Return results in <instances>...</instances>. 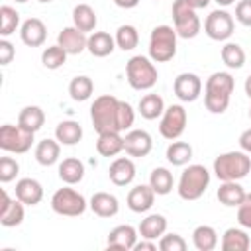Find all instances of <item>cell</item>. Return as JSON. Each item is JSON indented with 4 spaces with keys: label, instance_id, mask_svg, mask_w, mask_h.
Returning <instances> with one entry per match:
<instances>
[{
    "label": "cell",
    "instance_id": "obj_1",
    "mask_svg": "<svg viewBox=\"0 0 251 251\" xmlns=\"http://www.w3.org/2000/svg\"><path fill=\"white\" fill-rule=\"evenodd\" d=\"M90 120L98 133L106 131H126L131 129L135 122V112L129 102L118 100L112 94H102L94 98L90 106Z\"/></svg>",
    "mask_w": 251,
    "mask_h": 251
},
{
    "label": "cell",
    "instance_id": "obj_2",
    "mask_svg": "<svg viewBox=\"0 0 251 251\" xmlns=\"http://www.w3.org/2000/svg\"><path fill=\"white\" fill-rule=\"evenodd\" d=\"M233 88H235V80L229 73H226V71L212 73L206 78V84H204L206 110L212 112V114H224L229 106Z\"/></svg>",
    "mask_w": 251,
    "mask_h": 251
},
{
    "label": "cell",
    "instance_id": "obj_3",
    "mask_svg": "<svg viewBox=\"0 0 251 251\" xmlns=\"http://www.w3.org/2000/svg\"><path fill=\"white\" fill-rule=\"evenodd\" d=\"M214 175L224 180H241L251 173V157L245 151H227L214 159Z\"/></svg>",
    "mask_w": 251,
    "mask_h": 251
},
{
    "label": "cell",
    "instance_id": "obj_4",
    "mask_svg": "<svg viewBox=\"0 0 251 251\" xmlns=\"http://www.w3.org/2000/svg\"><path fill=\"white\" fill-rule=\"evenodd\" d=\"M126 76L133 90H151L159 80L155 61H151V57L145 55H133L127 61Z\"/></svg>",
    "mask_w": 251,
    "mask_h": 251
},
{
    "label": "cell",
    "instance_id": "obj_5",
    "mask_svg": "<svg viewBox=\"0 0 251 251\" xmlns=\"http://www.w3.org/2000/svg\"><path fill=\"white\" fill-rule=\"evenodd\" d=\"M210 186V171L204 167V165H188L180 178H178V186H176V192L182 200H198Z\"/></svg>",
    "mask_w": 251,
    "mask_h": 251
},
{
    "label": "cell",
    "instance_id": "obj_6",
    "mask_svg": "<svg viewBox=\"0 0 251 251\" xmlns=\"http://www.w3.org/2000/svg\"><path fill=\"white\" fill-rule=\"evenodd\" d=\"M176 31L171 25H157L149 35V57L155 63H167L176 55Z\"/></svg>",
    "mask_w": 251,
    "mask_h": 251
},
{
    "label": "cell",
    "instance_id": "obj_7",
    "mask_svg": "<svg viewBox=\"0 0 251 251\" xmlns=\"http://www.w3.org/2000/svg\"><path fill=\"white\" fill-rule=\"evenodd\" d=\"M51 208L59 216L76 218V216H82L86 212L88 202H86V198L78 190H75V188H71V184H67V186H63V188L53 192Z\"/></svg>",
    "mask_w": 251,
    "mask_h": 251
},
{
    "label": "cell",
    "instance_id": "obj_8",
    "mask_svg": "<svg viewBox=\"0 0 251 251\" xmlns=\"http://www.w3.org/2000/svg\"><path fill=\"white\" fill-rule=\"evenodd\" d=\"M171 14H173L175 31L178 37L192 39L200 33V18L196 16V10L188 6L186 0H175Z\"/></svg>",
    "mask_w": 251,
    "mask_h": 251
},
{
    "label": "cell",
    "instance_id": "obj_9",
    "mask_svg": "<svg viewBox=\"0 0 251 251\" xmlns=\"http://www.w3.org/2000/svg\"><path fill=\"white\" fill-rule=\"evenodd\" d=\"M33 131L24 129L22 126H12V124H4L0 127V149L6 153H27L33 145Z\"/></svg>",
    "mask_w": 251,
    "mask_h": 251
},
{
    "label": "cell",
    "instance_id": "obj_10",
    "mask_svg": "<svg viewBox=\"0 0 251 251\" xmlns=\"http://www.w3.org/2000/svg\"><path fill=\"white\" fill-rule=\"evenodd\" d=\"M186 124H188V114H186L184 106L182 104H171V106L165 108V112L161 116L159 133L165 139L175 141V139H178L184 133Z\"/></svg>",
    "mask_w": 251,
    "mask_h": 251
},
{
    "label": "cell",
    "instance_id": "obj_11",
    "mask_svg": "<svg viewBox=\"0 0 251 251\" xmlns=\"http://www.w3.org/2000/svg\"><path fill=\"white\" fill-rule=\"evenodd\" d=\"M233 29H235V22H233V16L224 10V8H218V10H212L208 16H206V22H204V31L210 39L214 41H226L233 35Z\"/></svg>",
    "mask_w": 251,
    "mask_h": 251
},
{
    "label": "cell",
    "instance_id": "obj_12",
    "mask_svg": "<svg viewBox=\"0 0 251 251\" xmlns=\"http://www.w3.org/2000/svg\"><path fill=\"white\" fill-rule=\"evenodd\" d=\"M173 90L180 102H194L202 94V78L194 73H180L173 82Z\"/></svg>",
    "mask_w": 251,
    "mask_h": 251
},
{
    "label": "cell",
    "instance_id": "obj_13",
    "mask_svg": "<svg viewBox=\"0 0 251 251\" xmlns=\"http://www.w3.org/2000/svg\"><path fill=\"white\" fill-rule=\"evenodd\" d=\"M153 149V139L145 129H129L124 137V151L129 157H147Z\"/></svg>",
    "mask_w": 251,
    "mask_h": 251
},
{
    "label": "cell",
    "instance_id": "obj_14",
    "mask_svg": "<svg viewBox=\"0 0 251 251\" xmlns=\"http://www.w3.org/2000/svg\"><path fill=\"white\" fill-rule=\"evenodd\" d=\"M24 202L18 198H10V194L6 190H2V204H0V224L4 227H16L24 222Z\"/></svg>",
    "mask_w": 251,
    "mask_h": 251
},
{
    "label": "cell",
    "instance_id": "obj_15",
    "mask_svg": "<svg viewBox=\"0 0 251 251\" xmlns=\"http://www.w3.org/2000/svg\"><path fill=\"white\" fill-rule=\"evenodd\" d=\"M155 190L149 184H137L127 192V208L135 214H145L155 204Z\"/></svg>",
    "mask_w": 251,
    "mask_h": 251
},
{
    "label": "cell",
    "instance_id": "obj_16",
    "mask_svg": "<svg viewBox=\"0 0 251 251\" xmlns=\"http://www.w3.org/2000/svg\"><path fill=\"white\" fill-rule=\"evenodd\" d=\"M57 43H59L69 55H80V53L86 49L88 37H86V33L80 31L78 27L69 25V27H63V29L59 31Z\"/></svg>",
    "mask_w": 251,
    "mask_h": 251
},
{
    "label": "cell",
    "instance_id": "obj_17",
    "mask_svg": "<svg viewBox=\"0 0 251 251\" xmlns=\"http://www.w3.org/2000/svg\"><path fill=\"white\" fill-rule=\"evenodd\" d=\"M139 231L129 226V224H122V226H116L110 233H108V249H122V251H129L133 249V245L137 243V235Z\"/></svg>",
    "mask_w": 251,
    "mask_h": 251
},
{
    "label": "cell",
    "instance_id": "obj_18",
    "mask_svg": "<svg viewBox=\"0 0 251 251\" xmlns=\"http://www.w3.org/2000/svg\"><path fill=\"white\" fill-rule=\"evenodd\" d=\"M20 39L27 47H41L47 39V27L39 18H27L20 25Z\"/></svg>",
    "mask_w": 251,
    "mask_h": 251
},
{
    "label": "cell",
    "instance_id": "obj_19",
    "mask_svg": "<svg viewBox=\"0 0 251 251\" xmlns=\"http://www.w3.org/2000/svg\"><path fill=\"white\" fill-rule=\"evenodd\" d=\"M108 176L116 186H127L135 178V165L129 157H116L110 163Z\"/></svg>",
    "mask_w": 251,
    "mask_h": 251
},
{
    "label": "cell",
    "instance_id": "obj_20",
    "mask_svg": "<svg viewBox=\"0 0 251 251\" xmlns=\"http://www.w3.org/2000/svg\"><path fill=\"white\" fill-rule=\"evenodd\" d=\"M16 198L22 200L25 206H37L43 200V186L39 180L25 176L16 182Z\"/></svg>",
    "mask_w": 251,
    "mask_h": 251
},
{
    "label": "cell",
    "instance_id": "obj_21",
    "mask_svg": "<svg viewBox=\"0 0 251 251\" xmlns=\"http://www.w3.org/2000/svg\"><path fill=\"white\" fill-rule=\"evenodd\" d=\"M88 208L98 216V218H114L118 212H120V202L114 194L110 192H94L90 196V202H88Z\"/></svg>",
    "mask_w": 251,
    "mask_h": 251
},
{
    "label": "cell",
    "instance_id": "obj_22",
    "mask_svg": "<svg viewBox=\"0 0 251 251\" xmlns=\"http://www.w3.org/2000/svg\"><path fill=\"white\" fill-rule=\"evenodd\" d=\"M116 49V39L108 33V31H92L88 35V43H86V51L92 57H108L112 55Z\"/></svg>",
    "mask_w": 251,
    "mask_h": 251
},
{
    "label": "cell",
    "instance_id": "obj_23",
    "mask_svg": "<svg viewBox=\"0 0 251 251\" xmlns=\"http://www.w3.org/2000/svg\"><path fill=\"white\" fill-rule=\"evenodd\" d=\"M245 194H247V192H245V188L239 184V180H224V182L220 184L218 192H216L220 204H224V206H227V208H237V206L243 202Z\"/></svg>",
    "mask_w": 251,
    "mask_h": 251
},
{
    "label": "cell",
    "instance_id": "obj_24",
    "mask_svg": "<svg viewBox=\"0 0 251 251\" xmlns=\"http://www.w3.org/2000/svg\"><path fill=\"white\" fill-rule=\"evenodd\" d=\"M139 235L143 239H153L157 241L165 231H167V218L163 214H149L145 216L141 222H139V227H137Z\"/></svg>",
    "mask_w": 251,
    "mask_h": 251
},
{
    "label": "cell",
    "instance_id": "obj_25",
    "mask_svg": "<svg viewBox=\"0 0 251 251\" xmlns=\"http://www.w3.org/2000/svg\"><path fill=\"white\" fill-rule=\"evenodd\" d=\"M61 157V143L57 139H41L37 145H35V161L41 165V167H51L59 161Z\"/></svg>",
    "mask_w": 251,
    "mask_h": 251
},
{
    "label": "cell",
    "instance_id": "obj_26",
    "mask_svg": "<svg viewBox=\"0 0 251 251\" xmlns=\"http://www.w3.org/2000/svg\"><path fill=\"white\" fill-rule=\"evenodd\" d=\"M59 178L65 184H78L84 178V163L76 157H67L59 163Z\"/></svg>",
    "mask_w": 251,
    "mask_h": 251
},
{
    "label": "cell",
    "instance_id": "obj_27",
    "mask_svg": "<svg viewBox=\"0 0 251 251\" xmlns=\"http://www.w3.org/2000/svg\"><path fill=\"white\" fill-rule=\"evenodd\" d=\"M220 247L224 251H247L251 247V239L245 229L241 227H227L222 235Z\"/></svg>",
    "mask_w": 251,
    "mask_h": 251
},
{
    "label": "cell",
    "instance_id": "obj_28",
    "mask_svg": "<svg viewBox=\"0 0 251 251\" xmlns=\"http://www.w3.org/2000/svg\"><path fill=\"white\" fill-rule=\"evenodd\" d=\"M55 139L61 145H76L82 139V126L75 120H63L55 127Z\"/></svg>",
    "mask_w": 251,
    "mask_h": 251
},
{
    "label": "cell",
    "instance_id": "obj_29",
    "mask_svg": "<svg viewBox=\"0 0 251 251\" xmlns=\"http://www.w3.org/2000/svg\"><path fill=\"white\" fill-rule=\"evenodd\" d=\"M96 151H98L102 157H116L118 153L124 151V137L120 135V131L98 133Z\"/></svg>",
    "mask_w": 251,
    "mask_h": 251
},
{
    "label": "cell",
    "instance_id": "obj_30",
    "mask_svg": "<svg viewBox=\"0 0 251 251\" xmlns=\"http://www.w3.org/2000/svg\"><path fill=\"white\" fill-rule=\"evenodd\" d=\"M96 24H98L96 12L88 4H76L73 8V25L75 27H78L84 33H92L96 29Z\"/></svg>",
    "mask_w": 251,
    "mask_h": 251
},
{
    "label": "cell",
    "instance_id": "obj_31",
    "mask_svg": "<svg viewBox=\"0 0 251 251\" xmlns=\"http://www.w3.org/2000/svg\"><path fill=\"white\" fill-rule=\"evenodd\" d=\"M137 112L141 114V118L145 120H157L163 116L165 112V100L155 94V92H149L145 96H141L139 104H137Z\"/></svg>",
    "mask_w": 251,
    "mask_h": 251
},
{
    "label": "cell",
    "instance_id": "obj_32",
    "mask_svg": "<svg viewBox=\"0 0 251 251\" xmlns=\"http://www.w3.org/2000/svg\"><path fill=\"white\" fill-rule=\"evenodd\" d=\"M45 124V112L39 106H25L18 114V126H22L27 131H39Z\"/></svg>",
    "mask_w": 251,
    "mask_h": 251
},
{
    "label": "cell",
    "instance_id": "obj_33",
    "mask_svg": "<svg viewBox=\"0 0 251 251\" xmlns=\"http://www.w3.org/2000/svg\"><path fill=\"white\" fill-rule=\"evenodd\" d=\"M149 186L155 190L157 196H165L173 190L175 186V178H173V173L167 169V167H155L149 175Z\"/></svg>",
    "mask_w": 251,
    "mask_h": 251
},
{
    "label": "cell",
    "instance_id": "obj_34",
    "mask_svg": "<svg viewBox=\"0 0 251 251\" xmlns=\"http://www.w3.org/2000/svg\"><path fill=\"white\" fill-rule=\"evenodd\" d=\"M192 245L198 251H212L218 245V231L212 226H196L192 231Z\"/></svg>",
    "mask_w": 251,
    "mask_h": 251
},
{
    "label": "cell",
    "instance_id": "obj_35",
    "mask_svg": "<svg viewBox=\"0 0 251 251\" xmlns=\"http://www.w3.org/2000/svg\"><path fill=\"white\" fill-rule=\"evenodd\" d=\"M167 161L173 165V167H184L188 165V161L192 159V145L186 143V141H173L169 147H167V153H165Z\"/></svg>",
    "mask_w": 251,
    "mask_h": 251
},
{
    "label": "cell",
    "instance_id": "obj_36",
    "mask_svg": "<svg viewBox=\"0 0 251 251\" xmlns=\"http://www.w3.org/2000/svg\"><path fill=\"white\" fill-rule=\"evenodd\" d=\"M92 92H94V82H92V78L86 76V75H78V76H75V78L69 82V94H71V98H73L75 102H84V100H88V98L92 96Z\"/></svg>",
    "mask_w": 251,
    "mask_h": 251
},
{
    "label": "cell",
    "instance_id": "obj_37",
    "mask_svg": "<svg viewBox=\"0 0 251 251\" xmlns=\"http://www.w3.org/2000/svg\"><path fill=\"white\" fill-rule=\"evenodd\" d=\"M220 57L227 69H241L245 65V51L239 43H233V41H227L222 47Z\"/></svg>",
    "mask_w": 251,
    "mask_h": 251
},
{
    "label": "cell",
    "instance_id": "obj_38",
    "mask_svg": "<svg viewBox=\"0 0 251 251\" xmlns=\"http://www.w3.org/2000/svg\"><path fill=\"white\" fill-rule=\"evenodd\" d=\"M116 47H120L122 51H131L137 47L139 43V33L135 29V25H129V24H124L116 29Z\"/></svg>",
    "mask_w": 251,
    "mask_h": 251
},
{
    "label": "cell",
    "instance_id": "obj_39",
    "mask_svg": "<svg viewBox=\"0 0 251 251\" xmlns=\"http://www.w3.org/2000/svg\"><path fill=\"white\" fill-rule=\"evenodd\" d=\"M67 55H69V53H67L59 43H55V45H49V47L43 49V53H41V63H43L45 69L55 71V69H61V67L67 63Z\"/></svg>",
    "mask_w": 251,
    "mask_h": 251
},
{
    "label": "cell",
    "instance_id": "obj_40",
    "mask_svg": "<svg viewBox=\"0 0 251 251\" xmlns=\"http://www.w3.org/2000/svg\"><path fill=\"white\" fill-rule=\"evenodd\" d=\"M20 27V14L12 6H2L0 8V35L8 37Z\"/></svg>",
    "mask_w": 251,
    "mask_h": 251
},
{
    "label": "cell",
    "instance_id": "obj_41",
    "mask_svg": "<svg viewBox=\"0 0 251 251\" xmlns=\"http://www.w3.org/2000/svg\"><path fill=\"white\" fill-rule=\"evenodd\" d=\"M159 249L161 251H184L186 249V241H184V237L182 235H178V233H163L161 237H159Z\"/></svg>",
    "mask_w": 251,
    "mask_h": 251
},
{
    "label": "cell",
    "instance_id": "obj_42",
    "mask_svg": "<svg viewBox=\"0 0 251 251\" xmlns=\"http://www.w3.org/2000/svg\"><path fill=\"white\" fill-rule=\"evenodd\" d=\"M20 173V165L14 157H2L0 159V182H12Z\"/></svg>",
    "mask_w": 251,
    "mask_h": 251
},
{
    "label": "cell",
    "instance_id": "obj_43",
    "mask_svg": "<svg viewBox=\"0 0 251 251\" xmlns=\"http://www.w3.org/2000/svg\"><path fill=\"white\" fill-rule=\"evenodd\" d=\"M237 222L241 227L251 229V192H247L243 202L237 206Z\"/></svg>",
    "mask_w": 251,
    "mask_h": 251
},
{
    "label": "cell",
    "instance_id": "obj_44",
    "mask_svg": "<svg viewBox=\"0 0 251 251\" xmlns=\"http://www.w3.org/2000/svg\"><path fill=\"white\" fill-rule=\"evenodd\" d=\"M235 20L241 25L251 27V0H239L235 4Z\"/></svg>",
    "mask_w": 251,
    "mask_h": 251
},
{
    "label": "cell",
    "instance_id": "obj_45",
    "mask_svg": "<svg viewBox=\"0 0 251 251\" xmlns=\"http://www.w3.org/2000/svg\"><path fill=\"white\" fill-rule=\"evenodd\" d=\"M14 55H16L14 45L6 37H2L0 39V65H10L12 59H14Z\"/></svg>",
    "mask_w": 251,
    "mask_h": 251
},
{
    "label": "cell",
    "instance_id": "obj_46",
    "mask_svg": "<svg viewBox=\"0 0 251 251\" xmlns=\"http://www.w3.org/2000/svg\"><path fill=\"white\" fill-rule=\"evenodd\" d=\"M157 241H153V239H143L141 237V241H137L135 245H133V251H157Z\"/></svg>",
    "mask_w": 251,
    "mask_h": 251
},
{
    "label": "cell",
    "instance_id": "obj_47",
    "mask_svg": "<svg viewBox=\"0 0 251 251\" xmlns=\"http://www.w3.org/2000/svg\"><path fill=\"white\" fill-rule=\"evenodd\" d=\"M239 147H241V151H245V153L251 155V127L245 129V131H241V135H239Z\"/></svg>",
    "mask_w": 251,
    "mask_h": 251
},
{
    "label": "cell",
    "instance_id": "obj_48",
    "mask_svg": "<svg viewBox=\"0 0 251 251\" xmlns=\"http://www.w3.org/2000/svg\"><path fill=\"white\" fill-rule=\"evenodd\" d=\"M114 4L118 8H124V10H129V8H135L139 4V0H114Z\"/></svg>",
    "mask_w": 251,
    "mask_h": 251
},
{
    "label": "cell",
    "instance_id": "obj_49",
    "mask_svg": "<svg viewBox=\"0 0 251 251\" xmlns=\"http://www.w3.org/2000/svg\"><path fill=\"white\" fill-rule=\"evenodd\" d=\"M186 2H188L190 8H194V10H202V8H208V4H210L212 0H186Z\"/></svg>",
    "mask_w": 251,
    "mask_h": 251
},
{
    "label": "cell",
    "instance_id": "obj_50",
    "mask_svg": "<svg viewBox=\"0 0 251 251\" xmlns=\"http://www.w3.org/2000/svg\"><path fill=\"white\" fill-rule=\"evenodd\" d=\"M243 88H245V94L249 96V100H251V75L245 78V84H243Z\"/></svg>",
    "mask_w": 251,
    "mask_h": 251
},
{
    "label": "cell",
    "instance_id": "obj_51",
    "mask_svg": "<svg viewBox=\"0 0 251 251\" xmlns=\"http://www.w3.org/2000/svg\"><path fill=\"white\" fill-rule=\"evenodd\" d=\"M218 6H222V8H227V6H231V4H235V0H214Z\"/></svg>",
    "mask_w": 251,
    "mask_h": 251
},
{
    "label": "cell",
    "instance_id": "obj_52",
    "mask_svg": "<svg viewBox=\"0 0 251 251\" xmlns=\"http://www.w3.org/2000/svg\"><path fill=\"white\" fill-rule=\"evenodd\" d=\"M37 2H41V4H49V2H53V0H37Z\"/></svg>",
    "mask_w": 251,
    "mask_h": 251
},
{
    "label": "cell",
    "instance_id": "obj_53",
    "mask_svg": "<svg viewBox=\"0 0 251 251\" xmlns=\"http://www.w3.org/2000/svg\"><path fill=\"white\" fill-rule=\"evenodd\" d=\"M16 2H18V4H25L27 0H16Z\"/></svg>",
    "mask_w": 251,
    "mask_h": 251
},
{
    "label": "cell",
    "instance_id": "obj_54",
    "mask_svg": "<svg viewBox=\"0 0 251 251\" xmlns=\"http://www.w3.org/2000/svg\"><path fill=\"white\" fill-rule=\"evenodd\" d=\"M249 120H251V106H249Z\"/></svg>",
    "mask_w": 251,
    "mask_h": 251
},
{
    "label": "cell",
    "instance_id": "obj_55",
    "mask_svg": "<svg viewBox=\"0 0 251 251\" xmlns=\"http://www.w3.org/2000/svg\"><path fill=\"white\" fill-rule=\"evenodd\" d=\"M155 2H157V0H155Z\"/></svg>",
    "mask_w": 251,
    "mask_h": 251
}]
</instances>
